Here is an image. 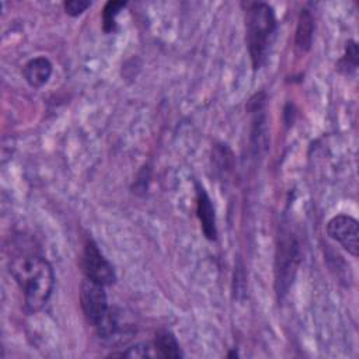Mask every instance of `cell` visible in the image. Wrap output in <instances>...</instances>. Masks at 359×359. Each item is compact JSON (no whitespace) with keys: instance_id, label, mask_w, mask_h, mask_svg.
<instances>
[{"instance_id":"cell-12","label":"cell","mask_w":359,"mask_h":359,"mask_svg":"<svg viewBox=\"0 0 359 359\" xmlns=\"http://www.w3.org/2000/svg\"><path fill=\"white\" fill-rule=\"evenodd\" d=\"M126 1L109 0L102 8V29L105 34H111L116 29V17L126 7Z\"/></svg>"},{"instance_id":"cell-16","label":"cell","mask_w":359,"mask_h":359,"mask_svg":"<svg viewBox=\"0 0 359 359\" xmlns=\"http://www.w3.org/2000/svg\"><path fill=\"white\" fill-rule=\"evenodd\" d=\"M233 356H238V353H237L236 351H233V352H230V353L227 355V358H233Z\"/></svg>"},{"instance_id":"cell-7","label":"cell","mask_w":359,"mask_h":359,"mask_svg":"<svg viewBox=\"0 0 359 359\" xmlns=\"http://www.w3.org/2000/svg\"><path fill=\"white\" fill-rule=\"evenodd\" d=\"M195 191H196V216L201 223L202 233L209 241H215L217 238L215 206L208 192L199 182H195Z\"/></svg>"},{"instance_id":"cell-2","label":"cell","mask_w":359,"mask_h":359,"mask_svg":"<svg viewBox=\"0 0 359 359\" xmlns=\"http://www.w3.org/2000/svg\"><path fill=\"white\" fill-rule=\"evenodd\" d=\"M244 25L245 45L251 66L254 70H258L266 60L276 32V17L273 8L264 1L247 3Z\"/></svg>"},{"instance_id":"cell-3","label":"cell","mask_w":359,"mask_h":359,"mask_svg":"<svg viewBox=\"0 0 359 359\" xmlns=\"http://www.w3.org/2000/svg\"><path fill=\"white\" fill-rule=\"evenodd\" d=\"M302 261V250L297 237L287 230H282L278 238L273 264V287L278 300H283L289 293L299 265Z\"/></svg>"},{"instance_id":"cell-4","label":"cell","mask_w":359,"mask_h":359,"mask_svg":"<svg viewBox=\"0 0 359 359\" xmlns=\"http://www.w3.org/2000/svg\"><path fill=\"white\" fill-rule=\"evenodd\" d=\"M80 265L84 278L94 280L100 285L109 286L114 285L116 280V273L112 264L104 257L93 238H87L84 243Z\"/></svg>"},{"instance_id":"cell-6","label":"cell","mask_w":359,"mask_h":359,"mask_svg":"<svg viewBox=\"0 0 359 359\" xmlns=\"http://www.w3.org/2000/svg\"><path fill=\"white\" fill-rule=\"evenodd\" d=\"M327 236L352 257L359 255V224L349 215H337L327 222Z\"/></svg>"},{"instance_id":"cell-13","label":"cell","mask_w":359,"mask_h":359,"mask_svg":"<svg viewBox=\"0 0 359 359\" xmlns=\"http://www.w3.org/2000/svg\"><path fill=\"white\" fill-rule=\"evenodd\" d=\"M358 59H359V50H358V43L353 39H349L345 45V52L338 62V69L345 72L346 74L352 73L358 67Z\"/></svg>"},{"instance_id":"cell-14","label":"cell","mask_w":359,"mask_h":359,"mask_svg":"<svg viewBox=\"0 0 359 359\" xmlns=\"http://www.w3.org/2000/svg\"><path fill=\"white\" fill-rule=\"evenodd\" d=\"M111 356L121 358H157V352L153 344H137L135 346L126 348V351L111 353Z\"/></svg>"},{"instance_id":"cell-11","label":"cell","mask_w":359,"mask_h":359,"mask_svg":"<svg viewBox=\"0 0 359 359\" xmlns=\"http://www.w3.org/2000/svg\"><path fill=\"white\" fill-rule=\"evenodd\" d=\"M233 153L227 147V144L219 143L213 147V154H212V165L215 170V174L219 180H226L229 174L233 171Z\"/></svg>"},{"instance_id":"cell-9","label":"cell","mask_w":359,"mask_h":359,"mask_svg":"<svg viewBox=\"0 0 359 359\" xmlns=\"http://www.w3.org/2000/svg\"><path fill=\"white\" fill-rule=\"evenodd\" d=\"M314 18L311 11L302 8L297 17V25L294 31V48L300 53H307L313 43Z\"/></svg>"},{"instance_id":"cell-10","label":"cell","mask_w":359,"mask_h":359,"mask_svg":"<svg viewBox=\"0 0 359 359\" xmlns=\"http://www.w3.org/2000/svg\"><path fill=\"white\" fill-rule=\"evenodd\" d=\"M153 345H154V349L157 352V358L178 359V358L184 356L175 335L170 330L157 331Z\"/></svg>"},{"instance_id":"cell-8","label":"cell","mask_w":359,"mask_h":359,"mask_svg":"<svg viewBox=\"0 0 359 359\" xmlns=\"http://www.w3.org/2000/svg\"><path fill=\"white\" fill-rule=\"evenodd\" d=\"M52 72V62L46 56L32 57L22 67V76L28 86L32 88L43 87L49 81Z\"/></svg>"},{"instance_id":"cell-15","label":"cell","mask_w":359,"mask_h":359,"mask_svg":"<svg viewBox=\"0 0 359 359\" xmlns=\"http://www.w3.org/2000/svg\"><path fill=\"white\" fill-rule=\"evenodd\" d=\"M90 6H91V3L86 1V0H69V1L63 3V8H65L66 14H69L70 17L81 15Z\"/></svg>"},{"instance_id":"cell-5","label":"cell","mask_w":359,"mask_h":359,"mask_svg":"<svg viewBox=\"0 0 359 359\" xmlns=\"http://www.w3.org/2000/svg\"><path fill=\"white\" fill-rule=\"evenodd\" d=\"M80 306L87 323L97 328L109 311L105 286L84 278L80 283Z\"/></svg>"},{"instance_id":"cell-1","label":"cell","mask_w":359,"mask_h":359,"mask_svg":"<svg viewBox=\"0 0 359 359\" xmlns=\"http://www.w3.org/2000/svg\"><path fill=\"white\" fill-rule=\"evenodd\" d=\"M8 271L24 294L25 310L39 311L50 299L55 286L50 262L34 250H17L10 257Z\"/></svg>"}]
</instances>
